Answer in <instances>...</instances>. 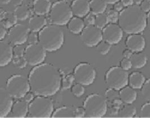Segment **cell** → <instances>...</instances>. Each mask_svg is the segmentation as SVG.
I'll return each instance as SVG.
<instances>
[{
  "instance_id": "47",
  "label": "cell",
  "mask_w": 150,
  "mask_h": 118,
  "mask_svg": "<svg viewBox=\"0 0 150 118\" xmlns=\"http://www.w3.org/2000/svg\"><path fill=\"white\" fill-rule=\"evenodd\" d=\"M6 34H7V32H6V28L4 27H3L2 25H1V27H0V39H1V40H3V39L5 37Z\"/></svg>"
},
{
  "instance_id": "21",
  "label": "cell",
  "mask_w": 150,
  "mask_h": 118,
  "mask_svg": "<svg viewBox=\"0 0 150 118\" xmlns=\"http://www.w3.org/2000/svg\"><path fill=\"white\" fill-rule=\"evenodd\" d=\"M52 5L50 0H34L33 11L36 15H44L50 13Z\"/></svg>"
},
{
  "instance_id": "34",
  "label": "cell",
  "mask_w": 150,
  "mask_h": 118,
  "mask_svg": "<svg viewBox=\"0 0 150 118\" xmlns=\"http://www.w3.org/2000/svg\"><path fill=\"white\" fill-rule=\"evenodd\" d=\"M84 85L79 83H77L73 86L71 88V92L73 95L76 97H81L85 92V89Z\"/></svg>"
},
{
  "instance_id": "8",
  "label": "cell",
  "mask_w": 150,
  "mask_h": 118,
  "mask_svg": "<svg viewBox=\"0 0 150 118\" xmlns=\"http://www.w3.org/2000/svg\"><path fill=\"white\" fill-rule=\"evenodd\" d=\"M129 74L127 71L120 66H113L107 71L105 81L109 88L120 91L129 83Z\"/></svg>"
},
{
  "instance_id": "48",
  "label": "cell",
  "mask_w": 150,
  "mask_h": 118,
  "mask_svg": "<svg viewBox=\"0 0 150 118\" xmlns=\"http://www.w3.org/2000/svg\"><path fill=\"white\" fill-rule=\"evenodd\" d=\"M132 54H133V52L128 49H125V51L122 52V55H123L124 58H125L130 59V57H132Z\"/></svg>"
},
{
  "instance_id": "1",
  "label": "cell",
  "mask_w": 150,
  "mask_h": 118,
  "mask_svg": "<svg viewBox=\"0 0 150 118\" xmlns=\"http://www.w3.org/2000/svg\"><path fill=\"white\" fill-rule=\"evenodd\" d=\"M28 78L31 91L35 95L49 97L59 92L62 79L58 68L48 63L35 66Z\"/></svg>"
},
{
  "instance_id": "16",
  "label": "cell",
  "mask_w": 150,
  "mask_h": 118,
  "mask_svg": "<svg viewBox=\"0 0 150 118\" xmlns=\"http://www.w3.org/2000/svg\"><path fill=\"white\" fill-rule=\"evenodd\" d=\"M0 66L5 67L12 60L14 55L13 48L10 42L1 40L0 42Z\"/></svg>"
},
{
  "instance_id": "24",
  "label": "cell",
  "mask_w": 150,
  "mask_h": 118,
  "mask_svg": "<svg viewBox=\"0 0 150 118\" xmlns=\"http://www.w3.org/2000/svg\"><path fill=\"white\" fill-rule=\"evenodd\" d=\"M130 59L132 64V67L136 69H140L144 67L147 62V55L142 52L133 53Z\"/></svg>"
},
{
  "instance_id": "38",
  "label": "cell",
  "mask_w": 150,
  "mask_h": 118,
  "mask_svg": "<svg viewBox=\"0 0 150 118\" xmlns=\"http://www.w3.org/2000/svg\"><path fill=\"white\" fill-rule=\"evenodd\" d=\"M14 65L18 68H25L27 64V62L26 61L24 57H14L13 60Z\"/></svg>"
},
{
  "instance_id": "39",
  "label": "cell",
  "mask_w": 150,
  "mask_h": 118,
  "mask_svg": "<svg viewBox=\"0 0 150 118\" xmlns=\"http://www.w3.org/2000/svg\"><path fill=\"white\" fill-rule=\"evenodd\" d=\"M120 67L125 70L126 71H128L132 68V64L130 59L124 58L120 61Z\"/></svg>"
},
{
  "instance_id": "14",
  "label": "cell",
  "mask_w": 150,
  "mask_h": 118,
  "mask_svg": "<svg viewBox=\"0 0 150 118\" xmlns=\"http://www.w3.org/2000/svg\"><path fill=\"white\" fill-rule=\"evenodd\" d=\"M146 40L140 34H131L126 39L125 45L127 49L133 53L142 52L146 47Z\"/></svg>"
},
{
  "instance_id": "10",
  "label": "cell",
  "mask_w": 150,
  "mask_h": 118,
  "mask_svg": "<svg viewBox=\"0 0 150 118\" xmlns=\"http://www.w3.org/2000/svg\"><path fill=\"white\" fill-rule=\"evenodd\" d=\"M47 57V51L39 42L29 44L25 48L24 58L27 64L36 66L43 63Z\"/></svg>"
},
{
  "instance_id": "36",
  "label": "cell",
  "mask_w": 150,
  "mask_h": 118,
  "mask_svg": "<svg viewBox=\"0 0 150 118\" xmlns=\"http://www.w3.org/2000/svg\"><path fill=\"white\" fill-rule=\"evenodd\" d=\"M140 116L142 118H150V102L144 103L141 107Z\"/></svg>"
},
{
  "instance_id": "44",
  "label": "cell",
  "mask_w": 150,
  "mask_h": 118,
  "mask_svg": "<svg viewBox=\"0 0 150 118\" xmlns=\"http://www.w3.org/2000/svg\"><path fill=\"white\" fill-rule=\"evenodd\" d=\"M75 117L78 118L85 117V110L83 107H78L75 110Z\"/></svg>"
},
{
  "instance_id": "18",
  "label": "cell",
  "mask_w": 150,
  "mask_h": 118,
  "mask_svg": "<svg viewBox=\"0 0 150 118\" xmlns=\"http://www.w3.org/2000/svg\"><path fill=\"white\" fill-rule=\"evenodd\" d=\"M28 103L25 100H18L13 106L11 114L15 118H25L28 114Z\"/></svg>"
},
{
  "instance_id": "46",
  "label": "cell",
  "mask_w": 150,
  "mask_h": 118,
  "mask_svg": "<svg viewBox=\"0 0 150 118\" xmlns=\"http://www.w3.org/2000/svg\"><path fill=\"white\" fill-rule=\"evenodd\" d=\"M33 95H34V93L33 92H28V93H26L25 97H23L24 100H25V101L28 102V103H30L34 99Z\"/></svg>"
},
{
  "instance_id": "15",
  "label": "cell",
  "mask_w": 150,
  "mask_h": 118,
  "mask_svg": "<svg viewBox=\"0 0 150 118\" xmlns=\"http://www.w3.org/2000/svg\"><path fill=\"white\" fill-rule=\"evenodd\" d=\"M0 94V118H5L11 111L14 104L13 98L3 86L1 87Z\"/></svg>"
},
{
  "instance_id": "6",
  "label": "cell",
  "mask_w": 150,
  "mask_h": 118,
  "mask_svg": "<svg viewBox=\"0 0 150 118\" xmlns=\"http://www.w3.org/2000/svg\"><path fill=\"white\" fill-rule=\"evenodd\" d=\"M71 5L65 1H59L54 2L50 11V19L53 25H67L73 18Z\"/></svg>"
},
{
  "instance_id": "29",
  "label": "cell",
  "mask_w": 150,
  "mask_h": 118,
  "mask_svg": "<svg viewBox=\"0 0 150 118\" xmlns=\"http://www.w3.org/2000/svg\"><path fill=\"white\" fill-rule=\"evenodd\" d=\"M14 14H16L18 20L23 21L27 19L30 15V11L25 5H20L15 9Z\"/></svg>"
},
{
  "instance_id": "7",
  "label": "cell",
  "mask_w": 150,
  "mask_h": 118,
  "mask_svg": "<svg viewBox=\"0 0 150 118\" xmlns=\"http://www.w3.org/2000/svg\"><path fill=\"white\" fill-rule=\"evenodd\" d=\"M5 88L13 98L17 99L23 98L26 93L31 91L28 78L18 74L8 78Z\"/></svg>"
},
{
  "instance_id": "26",
  "label": "cell",
  "mask_w": 150,
  "mask_h": 118,
  "mask_svg": "<svg viewBox=\"0 0 150 118\" xmlns=\"http://www.w3.org/2000/svg\"><path fill=\"white\" fill-rule=\"evenodd\" d=\"M89 3L90 11L95 15L104 13L107 8V4L104 0H90Z\"/></svg>"
},
{
  "instance_id": "11",
  "label": "cell",
  "mask_w": 150,
  "mask_h": 118,
  "mask_svg": "<svg viewBox=\"0 0 150 118\" xmlns=\"http://www.w3.org/2000/svg\"><path fill=\"white\" fill-rule=\"evenodd\" d=\"M81 40L87 47L96 46L103 40L102 31L95 25H86L81 33Z\"/></svg>"
},
{
  "instance_id": "42",
  "label": "cell",
  "mask_w": 150,
  "mask_h": 118,
  "mask_svg": "<svg viewBox=\"0 0 150 118\" xmlns=\"http://www.w3.org/2000/svg\"><path fill=\"white\" fill-rule=\"evenodd\" d=\"M83 20L84 23L86 24L87 25H94L95 21V17H94V15L92 13L88 14L85 17Z\"/></svg>"
},
{
  "instance_id": "51",
  "label": "cell",
  "mask_w": 150,
  "mask_h": 118,
  "mask_svg": "<svg viewBox=\"0 0 150 118\" xmlns=\"http://www.w3.org/2000/svg\"><path fill=\"white\" fill-rule=\"evenodd\" d=\"M6 13H7V11H5L3 8H1V14H0V15H1L0 19H1V20H3L5 18Z\"/></svg>"
},
{
  "instance_id": "30",
  "label": "cell",
  "mask_w": 150,
  "mask_h": 118,
  "mask_svg": "<svg viewBox=\"0 0 150 118\" xmlns=\"http://www.w3.org/2000/svg\"><path fill=\"white\" fill-rule=\"evenodd\" d=\"M108 19L107 14L103 13L96 15L95 16V21L94 25L98 28H100V29H103L108 25Z\"/></svg>"
},
{
  "instance_id": "49",
  "label": "cell",
  "mask_w": 150,
  "mask_h": 118,
  "mask_svg": "<svg viewBox=\"0 0 150 118\" xmlns=\"http://www.w3.org/2000/svg\"><path fill=\"white\" fill-rule=\"evenodd\" d=\"M124 7L130 6L134 5V0H121Z\"/></svg>"
},
{
  "instance_id": "5",
  "label": "cell",
  "mask_w": 150,
  "mask_h": 118,
  "mask_svg": "<svg viewBox=\"0 0 150 118\" xmlns=\"http://www.w3.org/2000/svg\"><path fill=\"white\" fill-rule=\"evenodd\" d=\"M53 111V103L49 97L37 96L29 103L28 115L32 118H50Z\"/></svg>"
},
{
  "instance_id": "53",
  "label": "cell",
  "mask_w": 150,
  "mask_h": 118,
  "mask_svg": "<svg viewBox=\"0 0 150 118\" xmlns=\"http://www.w3.org/2000/svg\"><path fill=\"white\" fill-rule=\"evenodd\" d=\"M107 4H115L117 2L120 1V0H104Z\"/></svg>"
},
{
  "instance_id": "3",
  "label": "cell",
  "mask_w": 150,
  "mask_h": 118,
  "mask_svg": "<svg viewBox=\"0 0 150 118\" xmlns=\"http://www.w3.org/2000/svg\"><path fill=\"white\" fill-rule=\"evenodd\" d=\"M39 42L47 51H57L62 46L65 41L63 30L59 25H45L39 32Z\"/></svg>"
},
{
  "instance_id": "40",
  "label": "cell",
  "mask_w": 150,
  "mask_h": 118,
  "mask_svg": "<svg viewBox=\"0 0 150 118\" xmlns=\"http://www.w3.org/2000/svg\"><path fill=\"white\" fill-rule=\"evenodd\" d=\"M27 42L29 44H33L39 42V36L36 34V32H31L28 34Z\"/></svg>"
},
{
  "instance_id": "52",
  "label": "cell",
  "mask_w": 150,
  "mask_h": 118,
  "mask_svg": "<svg viewBox=\"0 0 150 118\" xmlns=\"http://www.w3.org/2000/svg\"><path fill=\"white\" fill-rule=\"evenodd\" d=\"M147 27L150 30V11L147 14Z\"/></svg>"
},
{
  "instance_id": "32",
  "label": "cell",
  "mask_w": 150,
  "mask_h": 118,
  "mask_svg": "<svg viewBox=\"0 0 150 118\" xmlns=\"http://www.w3.org/2000/svg\"><path fill=\"white\" fill-rule=\"evenodd\" d=\"M143 98L147 101L150 102V79L146 80L141 89Z\"/></svg>"
},
{
  "instance_id": "28",
  "label": "cell",
  "mask_w": 150,
  "mask_h": 118,
  "mask_svg": "<svg viewBox=\"0 0 150 118\" xmlns=\"http://www.w3.org/2000/svg\"><path fill=\"white\" fill-rule=\"evenodd\" d=\"M135 114V107L132 105L127 104L119 111L118 117L121 118H132Z\"/></svg>"
},
{
  "instance_id": "31",
  "label": "cell",
  "mask_w": 150,
  "mask_h": 118,
  "mask_svg": "<svg viewBox=\"0 0 150 118\" xmlns=\"http://www.w3.org/2000/svg\"><path fill=\"white\" fill-rule=\"evenodd\" d=\"M112 45H110L108 42L102 40L99 42L96 46L97 51L103 55H107L110 51Z\"/></svg>"
},
{
  "instance_id": "33",
  "label": "cell",
  "mask_w": 150,
  "mask_h": 118,
  "mask_svg": "<svg viewBox=\"0 0 150 118\" xmlns=\"http://www.w3.org/2000/svg\"><path fill=\"white\" fill-rule=\"evenodd\" d=\"M75 81L74 74H69L62 79V87L63 89H67L72 86L73 82Z\"/></svg>"
},
{
  "instance_id": "23",
  "label": "cell",
  "mask_w": 150,
  "mask_h": 118,
  "mask_svg": "<svg viewBox=\"0 0 150 118\" xmlns=\"http://www.w3.org/2000/svg\"><path fill=\"white\" fill-rule=\"evenodd\" d=\"M84 25V20L81 18L73 17L67 23V28L71 33L77 34L82 32Z\"/></svg>"
},
{
  "instance_id": "37",
  "label": "cell",
  "mask_w": 150,
  "mask_h": 118,
  "mask_svg": "<svg viewBox=\"0 0 150 118\" xmlns=\"http://www.w3.org/2000/svg\"><path fill=\"white\" fill-rule=\"evenodd\" d=\"M25 48L22 45H15L13 48V54L14 57H24Z\"/></svg>"
},
{
  "instance_id": "56",
  "label": "cell",
  "mask_w": 150,
  "mask_h": 118,
  "mask_svg": "<svg viewBox=\"0 0 150 118\" xmlns=\"http://www.w3.org/2000/svg\"></svg>"
},
{
  "instance_id": "19",
  "label": "cell",
  "mask_w": 150,
  "mask_h": 118,
  "mask_svg": "<svg viewBox=\"0 0 150 118\" xmlns=\"http://www.w3.org/2000/svg\"><path fill=\"white\" fill-rule=\"evenodd\" d=\"M119 97L126 104H132L137 98V93L133 88L126 86L120 90Z\"/></svg>"
},
{
  "instance_id": "17",
  "label": "cell",
  "mask_w": 150,
  "mask_h": 118,
  "mask_svg": "<svg viewBox=\"0 0 150 118\" xmlns=\"http://www.w3.org/2000/svg\"><path fill=\"white\" fill-rule=\"evenodd\" d=\"M71 8L73 15L79 18L86 17L90 11L88 0H74L71 3Z\"/></svg>"
},
{
  "instance_id": "55",
  "label": "cell",
  "mask_w": 150,
  "mask_h": 118,
  "mask_svg": "<svg viewBox=\"0 0 150 118\" xmlns=\"http://www.w3.org/2000/svg\"><path fill=\"white\" fill-rule=\"evenodd\" d=\"M143 1V0H134V3H135V5H140Z\"/></svg>"
},
{
  "instance_id": "54",
  "label": "cell",
  "mask_w": 150,
  "mask_h": 118,
  "mask_svg": "<svg viewBox=\"0 0 150 118\" xmlns=\"http://www.w3.org/2000/svg\"><path fill=\"white\" fill-rule=\"evenodd\" d=\"M0 1L1 4L6 5V4H8L10 1H11V0H0Z\"/></svg>"
},
{
  "instance_id": "20",
  "label": "cell",
  "mask_w": 150,
  "mask_h": 118,
  "mask_svg": "<svg viewBox=\"0 0 150 118\" xmlns=\"http://www.w3.org/2000/svg\"><path fill=\"white\" fill-rule=\"evenodd\" d=\"M45 25H47V20L43 15H34L28 22L30 31L36 33L39 32Z\"/></svg>"
},
{
  "instance_id": "4",
  "label": "cell",
  "mask_w": 150,
  "mask_h": 118,
  "mask_svg": "<svg viewBox=\"0 0 150 118\" xmlns=\"http://www.w3.org/2000/svg\"><path fill=\"white\" fill-rule=\"evenodd\" d=\"M85 117L101 118L107 111V103L105 98L99 94H91L88 96L83 102Z\"/></svg>"
},
{
  "instance_id": "43",
  "label": "cell",
  "mask_w": 150,
  "mask_h": 118,
  "mask_svg": "<svg viewBox=\"0 0 150 118\" xmlns=\"http://www.w3.org/2000/svg\"><path fill=\"white\" fill-rule=\"evenodd\" d=\"M139 6L144 12L149 13L150 11V0H143Z\"/></svg>"
},
{
  "instance_id": "25",
  "label": "cell",
  "mask_w": 150,
  "mask_h": 118,
  "mask_svg": "<svg viewBox=\"0 0 150 118\" xmlns=\"http://www.w3.org/2000/svg\"><path fill=\"white\" fill-rule=\"evenodd\" d=\"M52 118H75V110L70 106H62L53 111Z\"/></svg>"
},
{
  "instance_id": "22",
  "label": "cell",
  "mask_w": 150,
  "mask_h": 118,
  "mask_svg": "<svg viewBox=\"0 0 150 118\" xmlns=\"http://www.w3.org/2000/svg\"><path fill=\"white\" fill-rule=\"evenodd\" d=\"M146 81V78L143 74L139 71L132 72L129 76V84L134 89H141Z\"/></svg>"
},
{
  "instance_id": "12",
  "label": "cell",
  "mask_w": 150,
  "mask_h": 118,
  "mask_svg": "<svg viewBox=\"0 0 150 118\" xmlns=\"http://www.w3.org/2000/svg\"><path fill=\"white\" fill-rule=\"evenodd\" d=\"M29 28L22 24H16L10 28L8 32L9 42L12 45H22L27 41Z\"/></svg>"
},
{
  "instance_id": "27",
  "label": "cell",
  "mask_w": 150,
  "mask_h": 118,
  "mask_svg": "<svg viewBox=\"0 0 150 118\" xmlns=\"http://www.w3.org/2000/svg\"><path fill=\"white\" fill-rule=\"evenodd\" d=\"M17 19L16 14L11 12H7L5 18L1 20V25L4 27L6 29L11 28L13 25H16Z\"/></svg>"
},
{
  "instance_id": "2",
  "label": "cell",
  "mask_w": 150,
  "mask_h": 118,
  "mask_svg": "<svg viewBox=\"0 0 150 118\" xmlns=\"http://www.w3.org/2000/svg\"><path fill=\"white\" fill-rule=\"evenodd\" d=\"M118 23L126 34H140L147 27V14L139 5H133L119 13Z\"/></svg>"
},
{
  "instance_id": "50",
  "label": "cell",
  "mask_w": 150,
  "mask_h": 118,
  "mask_svg": "<svg viewBox=\"0 0 150 118\" xmlns=\"http://www.w3.org/2000/svg\"><path fill=\"white\" fill-rule=\"evenodd\" d=\"M23 0H11V2L14 6L18 7L22 5Z\"/></svg>"
},
{
  "instance_id": "41",
  "label": "cell",
  "mask_w": 150,
  "mask_h": 118,
  "mask_svg": "<svg viewBox=\"0 0 150 118\" xmlns=\"http://www.w3.org/2000/svg\"><path fill=\"white\" fill-rule=\"evenodd\" d=\"M105 94L107 98H108L109 100H113V98H115L116 97H120L119 93L117 92V91L111 88H109V89L106 92Z\"/></svg>"
},
{
  "instance_id": "35",
  "label": "cell",
  "mask_w": 150,
  "mask_h": 118,
  "mask_svg": "<svg viewBox=\"0 0 150 118\" xmlns=\"http://www.w3.org/2000/svg\"><path fill=\"white\" fill-rule=\"evenodd\" d=\"M107 16L108 18L109 22H110V23H116V22H118L119 13L114 9L109 10L107 14Z\"/></svg>"
},
{
  "instance_id": "9",
  "label": "cell",
  "mask_w": 150,
  "mask_h": 118,
  "mask_svg": "<svg viewBox=\"0 0 150 118\" xmlns=\"http://www.w3.org/2000/svg\"><path fill=\"white\" fill-rule=\"evenodd\" d=\"M75 81L84 86L92 84L96 77V71L88 63H80L75 67L74 70Z\"/></svg>"
},
{
  "instance_id": "45",
  "label": "cell",
  "mask_w": 150,
  "mask_h": 118,
  "mask_svg": "<svg viewBox=\"0 0 150 118\" xmlns=\"http://www.w3.org/2000/svg\"><path fill=\"white\" fill-rule=\"evenodd\" d=\"M113 8L114 10L117 12L120 13L124 8V6L123 5L121 1H118L114 4Z\"/></svg>"
},
{
  "instance_id": "13",
  "label": "cell",
  "mask_w": 150,
  "mask_h": 118,
  "mask_svg": "<svg viewBox=\"0 0 150 118\" xmlns=\"http://www.w3.org/2000/svg\"><path fill=\"white\" fill-rule=\"evenodd\" d=\"M123 31L120 25L116 23H109L102 30L103 40L110 45L117 44L123 37Z\"/></svg>"
}]
</instances>
